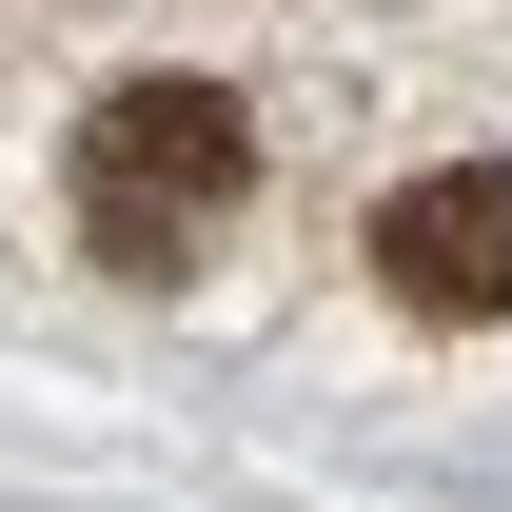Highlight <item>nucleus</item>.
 <instances>
[{
	"label": "nucleus",
	"mask_w": 512,
	"mask_h": 512,
	"mask_svg": "<svg viewBox=\"0 0 512 512\" xmlns=\"http://www.w3.org/2000/svg\"><path fill=\"white\" fill-rule=\"evenodd\" d=\"M375 276L414 316H512V158H434L375 197Z\"/></svg>",
	"instance_id": "nucleus-2"
},
{
	"label": "nucleus",
	"mask_w": 512,
	"mask_h": 512,
	"mask_svg": "<svg viewBox=\"0 0 512 512\" xmlns=\"http://www.w3.org/2000/svg\"><path fill=\"white\" fill-rule=\"evenodd\" d=\"M237 178H256V119L217 79H119V99L79 119V237L119 256V276H178V256L237 217Z\"/></svg>",
	"instance_id": "nucleus-1"
}]
</instances>
